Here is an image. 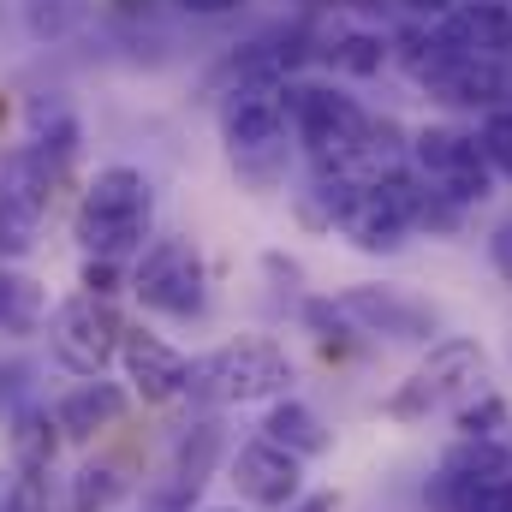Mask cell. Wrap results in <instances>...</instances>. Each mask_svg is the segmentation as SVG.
<instances>
[{"mask_svg": "<svg viewBox=\"0 0 512 512\" xmlns=\"http://www.w3.org/2000/svg\"><path fill=\"white\" fill-rule=\"evenodd\" d=\"M221 143L239 185L274 191L292 155V78H245L221 90Z\"/></svg>", "mask_w": 512, "mask_h": 512, "instance_id": "6da1fadb", "label": "cell"}, {"mask_svg": "<svg viewBox=\"0 0 512 512\" xmlns=\"http://www.w3.org/2000/svg\"><path fill=\"white\" fill-rule=\"evenodd\" d=\"M155 227V185L143 167L131 161H114V167H96V179L84 185V203L72 215V239L84 245V256H126L143 251Z\"/></svg>", "mask_w": 512, "mask_h": 512, "instance_id": "7a4b0ae2", "label": "cell"}, {"mask_svg": "<svg viewBox=\"0 0 512 512\" xmlns=\"http://www.w3.org/2000/svg\"><path fill=\"white\" fill-rule=\"evenodd\" d=\"M286 387H292V358L274 340H233L209 358H191V370H185V399L203 411L280 399Z\"/></svg>", "mask_w": 512, "mask_h": 512, "instance_id": "3957f363", "label": "cell"}, {"mask_svg": "<svg viewBox=\"0 0 512 512\" xmlns=\"http://www.w3.org/2000/svg\"><path fill=\"white\" fill-rule=\"evenodd\" d=\"M370 137V114L358 96L334 84H298L292 78V143L310 155V173H346L358 167V149Z\"/></svg>", "mask_w": 512, "mask_h": 512, "instance_id": "277c9868", "label": "cell"}, {"mask_svg": "<svg viewBox=\"0 0 512 512\" xmlns=\"http://www.w3.org/2000/svg\"><path fill=\"white\" fill-rule=\"evenodd\" d=\"M405 167H411L435 197H447L453 209H477V203L495 197V167H489L477 131H459V126L411 131V143H405Z\"/></svg>", "mask_w": 512, "mask_h": 512, "instance_id": "5b68a950", "label": "cell"}, {"mask_svg": "<svg viewBox=\"0 0 512 512\" xmlns=\"http://www.w3.org/2000/svg\"><path fill=\"white\" fill-rule=\"evenodd\" d=\"M483 376H489L483 346H477V340H465V334H441V340H429L423 364L393 387L387 417H393V423H423L429 411H441V405H453V399L477 393Z\"/></svg>", "mask_w": 512, "mask_h": 512, "instance_id": "8992f818", "label": "cell"}, {"mask_svg": "<svg viewBox=\"0 0 512 512\" xmlns=\"http://www.w3.org/2000/svg\"><path fill=\"white\" fill-rule=\"evenodd\" d=\"M131 292L143 310L167 316V322H191L209 310V262L191 239H149L131 262Z\"/></svg>", "mask_w": 512, "mask_h": 512, "instance_id": "52a82bcc", "label": "cell"}, {"mask_svg": "<svg viewBox=\"0 0 512 512\" xmlns=\"http://www.w3.org/2000/svg\"><path fill=\"white\" fill-rule=\"evenodd\" d=\"M120 340H126V316L114 298H96V292H72L66 304H54L48 316V352L60 370H72L78 382L84 376H102L114 358H120Z\"/></svg>", "mask_w": 512, "mask_h": 512, "instance_id": "ba28073f", "label": "cell"}, {"mask_svg": "<svg viewBox=\"0 0 512 512\" xmlns=\"http://www.w3.org/2000/svg\"><path fill=\"white\" fill-rule=\"evenodd\" d=\"M221 459H227V429H221V417L209 411V417L185 423V435L173 441V465H167V471L149 483V495H143V512H191L197 495L209 489V477H215Z\"/></svg>", "mask_w": 512, "mask_h": 512, "instance_id": "9c48e42d", "label": "cell"}, {"mask_svg": "<svg viewBox=\"0 0 512 512\" xmlns=\"http://www.w3.org/2000/svg\"><path fill=\"white\" fill-rule=\"evenodd\" d=\"M340 310L352 316L358 334H376V340H393V346H429V340H441L435 310L423 298L399 292V286H346Z\"/></svg>", "mask_w": 512, "mask_h": 512, "instance_id": "30bf717a", "label": "cell"}, {"mask_svg": "<svg viewBox=\"0 0 512 512\" xmlns=\"http://www.w3.org/2000/svg\"><path fill=\"white\" fill-rule=\"evenodd\" d=\"M233 489L262 512H286L304 495V459H292L286 447H274L268 435L245 441L233 453Z\"/></svg>", "mask_w": 512, "mask_h": 512, "instance_id": "8fae6325", "label": "cell"}, {"mask_svg": "<svg viewBox=\"0 0 512 512\" xmlns=\"http://www.w3.org/2000/svg\"><path fill=\"white\" fill-rule=\"evenodd\" d=\"M120 370H126L131 393H137L143 405H167V399H185V370H191V358H185L179 346H167L161 334H149V328H126V340H120Z\"/></svg>", "mask_w": 512, "mask_h": 512, "instance_id": "7c38bea8", "label": "cell"}, {"mask_svg": "<svg viewBox=\"0 0 512 512\" xmlns=\"http://www.w3.org/2000/svg\"><path fill=\"white\" fill-rule=\"evenodd\" d=\"M441 108H459V114H489L512 96V72L501 60H471V54H453L429 84H423Z\"/></svg>", "mask_w": 512, "mask_h": 512, "instance_id": "4fadbf2b", "label": "cell"}, {"mask_svg": "<svg viewBox=\"0 0 512 512\" xmlns=\"http://www.w3.org/2000/svg\"><path fill=\"white\" fill-rule=\"evenodd\" d=\"M441 24V36L459 48V54H471V60H512V6L501 0H459L447 18H435Z\"/></svg>", "mask_w": 512, "mask_h": 512, "instance_id": "5bb4252c", "label": "cell"}, {"mask_svg": "<svg viewBox=\"0 0 512 512\" xmlns=\"http://www.w3.org/2000/svg\"><path fill=\"white\" fill-rule=\"evenodd\" d=\"M131 393L120 382H102V376H84L78 387H66L60 393V405H54V423H60V441H90V435H102V429H114L120 417H126Z\"/></svg>", "mask_w": 512, "mask_h": 512, "instance_id": "9a60e30c", "label": "cell"}, {"mask_svg": "<svg viewBox=\"0 0 512 512\" xmlns=\"http://www.w3.org/2000/svg\"><path fill=\"white\" fill-rule=\"evenodd\" d=\"M60 167L36 149V143H12L6 155H0V203H12V209H24V215H48L54 209V191H60Z\"/></svg>", "mask_w": 512, "mask_h": 512, "instance_id": "2e32d148", "label": "cell"}, {"mask_svg": "<svg viewBox=\"0 0 512 512\" xmlns=\"http://www.w3.org/2000/svg\"><path fill=\"white\" fill-rule=\"evenodd\" d=\"M262 435H268L274 447H286L292 459H322V453L334 447V429H328V423H322V417H316L304 399H286V393L268 405V417H262Z\"/></svg>", "mask_w": 512, "mask_h": 512, "instance_id": "e0dca14e", "label": "cell"}, {"mask_svg": "<svg viewBox=\"0 0 512 512\" xmlns=\"http://www.w3.org/2000/svg\"><path fill=\"white\" fill-rule=\"evenodd\" d=\"M316 54H322L334 72H346V78H376L387 60H393V36L370 30V24H346V30H334V36H316Z\"/></svg>", "mask_w": 512, "mask_h": 512, "instance_id": "ac0fdd59", "label": "cell"}, {"mask_svg": "<svg viewBox=\"0 0 512 512\" xmlns=\"http://www.w3.org/2000/svg\"><path fill=\"white\" fill-rule=\"evenodd\" d=\"M6 447H12V465H30V471H48L54 453H60V423L48 405H12L6 411Z\"/></svg>", "mask_w": 512, "mask_h": 512, "instance_id": "d6986e66", "label": "cell"}, {"mask_svg": "<svg viewBox=\"0 0 512 512\" xmlns=\"http://www.w3.org/2000/svg\"><path fill=\"white\" fill-rule=\"evenodd\" d=\"M435 477L465 483V489H477V483H501V477H512V447H501V441H477V435H459V441L441 453Z\"/></svg>", "mask_w": 512, "mask_h": 512, "instance_id": "ffe728a7", "label": "cell"}, {"mask_svg": "<svg viewBox=\"0 0 512 512\" xmlns=\"http://www.w3.org/2000/svg\"><path fill=\"white\" fill-rule=\"evenodd\" d=\"M48 328V292L42 280H30L24 268L0 262V334L24 340V334H42Z\"/></svg>", "mask_w": 512, "mask_h": 512, "instance_id": "44dd1931", "label": "cell"}, {"mask_svg": "<svg viewBox=\"0 0 512 512\" xmlns=\"http://www.w3.org/2000/svg\"><path fill=\"white\" fill-rule=\"evenodd\" d=\"M453 54H459V48L441 36V24H423V18H411V24L393 36V60L405 66V78H411V84H429Z\"/></svg>", "mask_w": 512, "mask_h": 512, "instance_id": "7402d4cb", "label": "cell"}, {"mask_svg": "<svg viewBox=\"0 0 512 512\" xmlns=\"http://www.w3.org/2000/svg\"><path fill=\"white\" fill-rule=\"evenodd\" d=\"M0 512H54L48 495V471H30V465H0Z\"/></svg>", "mask_w": 512, "mask_h": 512, "instance_id": "603a6c76", "label": "cell"}, {"mask_svg": "<svg viewBox=\"0 0 512 512\" xmlns=\"http://www.w3.org/2000/svg\"><path fill=\"white\" fill-rule=\"evenodd\" d=\"M90 18V0H24V24L36 42H60Z\"/></svg>", "mask_w": 512, "mask_h": 512, "instance_id": "cb8c5ba5", "label": "cell"}, {"mask_svg": "<svg viewBox=\"0 0 512 512\" xmlns=\"http://www.w3.org/2000/svg\"><path fill=\"white\" fill-rule=\"evenodd\" d=\"M126 501V477L114 465H84L72 477V512H114Z\"/></svg>", "mask_w": 512, "mask_h": 512, "instance_id": "d4e9b609", "label": "cell"}, {"mask_svg": "<svg viewBox=\"0 0 512 512\" xmlns=\"http://www.w3.org/2000/svg\"><path fill=\"white\" fill-rule=\"evenodd\" d=\"M507 423H512V405L501 393H489V387H477V399H465V405L453 411V429H459V435H477V441H501Z\"/></svg>", "mask_w": 512, "mask_h": 512, "instance_id": "484cf974", "label": "cell"}, {"mask_svg": "<svg viewBox=\"0 0 512 512\" xmlns=\"http://www.w3.org/2000/svg\"><path fill=\"white\" fill-rule=\"evenodd\" d=\"M477 143H483V155H489L495 179H507V185H512V96L501 102V108H489V114H483Z\"/></svg>", "mask_w": 512, "mask_h": 512, "instance_id": "4316f807", "label": "cell"}, {"mask_svg": "<svg viewBox=\"0 0 512 512\" xmlns=\"http://www.w3.org/2000/svg\"><path fill=\"white\" fill-rule=\"evenodd\" d=\"M36 233H42V221H36V215H24V209L0 203V262L30 256V251H36Z\"/></svg>", "mask_w": 512, "mask_h": 512, "instance_id": "83f0119b", "label": "cell"}, {"mask_svg": "<svg viewBox=\"0 0 512 512\" xmlns=\"http://www.w3.org/2000/svg\"><path fill=\"white\" fill-rule=\"evenodd\" d=\"M120 280H126V274H120V262H114V256H84V268H78V286H84V292H96V298H114V292H120Z\"/></svg>", "mask_w": 512, "mask_h": 512, "instance_id": "f1b7e54d", "label": "cell"}, {"mask_svg": "<svg viewBox=\"0 0 512 512\" xmlns=\"http://www.w3.org/2000/svg\"><path fill=\"white\" fill-rule=\"evenodd\" d=\"M24 393H30V364H18V358H12V364H0V417H6Z\"/></svg>", "mask_w": 512, "mask_h": 512, "instance_id": "f546056e", "label": "cell"}, {"mask_svg": "<svg viewBox=\"0 0 512 512\" xmlns=\"http://www.w3.org/2000/svg\"><path fill=\"white\" fill-rule=\"evenodd\" d=\"M489 262H495V274L512 286V215H501L495 233H489Z\"/></svg>", "mask_w": 512, "mask_h": 512, "instance_id": "4dcf8cb0", "label": "cell"}, {"mask_svg": "<svg viewBox=\"0 0 512 512\" xmlns=\"http://www.w3.org/2000/svg\"><path fill=\"white\" fill-rule=\"evenodd\" d=\"M167 6H179L185 18H233V12H245L251 0H167Z\"/></svg>", "mask_w": 512, "mask_h": 512, "instance_id": "1f68e13d", "label": "cell"}, {"mask_svg": "<svg viewBox=\"0 0 512 512\" xmlns=\"http://www.w3.org/2000/svg\"><path fill=\"white\" fill-rule=\"evenodd\" d=\"M399 6H405L411 18H423V24H435V18H447V12H453L459 0H399Z\"/></svg>", "mask_w": 512, "mask_h": 512, "instance_id": "d6a6232c", "label": "cell"}, {"mask_svg": "<svg viewBox=\"0 0 512 512\" xmlns=\"http://www.w3.org/2000/svg\"><path fill=\"white\" fill-rule=\"evenodd\" d=\"M108 6H114L120 18H149V12H155L161 0H108Z\"/></svg>", "mask_w": 512, "mask_h": 512, "instance_id": "836d02e7", "label": "cell"}, {"mask_svg": "<svg viewBox=\"0 0 512 512\" xmlns=\"http://www.w3.org/2000/svg\"><path fill=\"white\" fill-rule=\"evenodd\" d=\"M286 512H334V495H298Z\"/></svg>", "mask_w": 512, "mask_h": 512, "instance_id": "e575fe53", "label": "cell"}, {"mask_svg": "<svg viewBox=\"0 0 512 512\" xmlns=\"http://www.w3.org/2000/svg\"><path fill=\"white\" fill-rule=\"evenodd\" d=\"M203 512H239V507H203Z\"/></svg>", "mask_w": 512, "mask_h": 512, "instance_id": "d590c367", "label": "cell"}, {"mask_svg": "<svg viewBox=\"0 0 512 512\" xmlns=\"http://www.w3.org/2000/svg\"><path fill=\"white\" fill-rule=\"evenodd\" d=\"M364 6H382V0H364Z\"/></svg>", "mask_w": 512, "mask_h": 512, "instance_id": "8d00e7d4", "label": "cell"}, {"mask_svg": "<svg viewBox=\"0 0 512 512\" xmlns=\"http://www.w3.org/2000/svg\"><path fill=\"white\" fill-rule=\"evenodd\" d=\"M501 6H512V0H501Z\"/></svg>", "mask_w": 512, "mask_h": 512, "instance_id": "74e56055", "label": "cell"}, {"mask_svg": "<svg viewBox=\"0 0 512 512\" xmlns=\"http://www.w3.org/2000/svg\"><path fill=\"white\" fill-rule=\"evenodd\" d=\"M507 72H512V60H507Z\"/></svg>", "mask_w": 512, "mask_h": 512, "instance_id": "f35d334b", "label": "cell"}]
</instances>
